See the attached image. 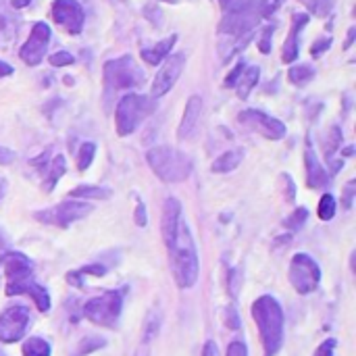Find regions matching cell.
Segmentation results:
<instances>
[{"mask_svg":"<svg viewBox=\"0 0 356 356\" xmlns=\"http://www.w3.org/2000/svg\"><path fill=\"white\" fill-rule=\"evenodd\" d=\"M202 356H221L219 355V348L215 342H207L204 344V350H202Z\"/></svg>","mask_w":356,"mask_h":356,"instance_id":"obj_44","label":"cell"},{"mask_svg":"<svg viewBox=\"0 0 356 356\" xmlns=\"http://www.w3.org/2000/svg\"><path fill=\"white\" fill-rule=\"evenodd\" d=\"M242 161H244V150L242 148H234V150L223 152L219 159H215L213 165H211V171L213 173H229V171L238 169Z\"/></svg>","mask_w":356,"mask_h":356,"instance_id":"obj_23","label":"cell"},{"mask_svg":"<svg viewBox=\"0 0 356 356\" xmlns=\"http://www.w3.org/2000/svg\"><path fill=\"white\" fill-rule=\"evenodd\" d=\"M144 79H146L144 71L129 54L104 63V83L111 90H129L144 83Z\"/></svg>","mask_w":356,"mask_h":356,"instance_id":"obj_6","label":"cell"},{"mask_svg":"<svg viewBox=\"0 0 356 356\" xmlns=\"http://www.w3.org/2000/svg\"><path fill=\"white\" fill-rule=\"evenodd\" d=\"M305 165H307V186L313 188V190L323 188L327 184V173H325L323 165L319 163V159L315 156L311 146L305 152Z\"/></svg>","mask_w":356,"mask_h":356,"instance_id":"obj_20","label":"cell"},{"mask_svg":"<svg viewBox=\"0 0 356 356\" xmlns=\"http://www.w3.org/2000/svg\"><path fill=\"white\" fill-rule=\"evenodd\" d=\"M6 294H8V296L27 294V296H31V298H33L35 307H38L42 313H46V311L50 309V296H48L46 288H44V286H40V284H35V282H33V277H31V280H25V282H21V284L6 286Z\"/></svg>","mask_w":356,"mask_h":356,"instance_id":"obj_18","label":"cell"},{"mask_svg":"<svg viewBox=\"0 0 356 356\" xmlns=\"http://www.w3.org/2000/svg\"><path fill=\"white\" fill-rule=\"evenodd\" d=\"M104 344H106V340H104V338H100V336H88V338H83V340L77 344V353H75V356L90 355V353H94V350L102 348Z\"/></svg>","mask_w":356,"mask_h":356,"instance_id":"obj_30","label":"cell"},{"mask_svg":"<svg viewBox=\"0 0 356 356\" xmlns=\"http://www.w3.org/2000/svg\"><path fill=\"white\" fill-rule=\"evenodd\" d=\"M309 23V15L307 13H296L294 19H292V29H290V35L284 44V50H282V60L284 63H294L298 58V38H300V31L307 27Z\"/></svg>","mask_w":356,"mask_h":356,"instance_id":"obj_19","label":"cell"},{"mask_svg":"<svg viewBox=\"0 0 356 356\" xmlns=\"http://www.w3.org/2000/svg\"><path fill=\"white\" fill-rule=\"evenodd\" d=\"M330 46H332V38H319V40L311 46V54L317 58V56H321L323 52H327Z\"/></svg>","mask_w":356,"mask_h":356,"instance_id":"obj_36","label":"cell"},{"mask_svg":"<svg viewBox=\"0 0 356 356\" xmlns=\"http://www.w3.org/2000/svg\"><path fill=\"white\" fill-rule=\"evenodd\" d=\"M50 159H52V156H50V150H44V154H42V156H38V159H33V161H31V167H33L35 171H42V173H44V171H48V167H46V165H50V163H48Z\"/></svg>","mask_w":356,"mask_h":356,"instance_id":"obj_39","label":"cell"},{"mask_svg":"<svg viewBox=\"0 0 356 356\" xmlns=\"http://www.w3.org/2000/svg\"><path fill=\"white\" fill-rule=\"evenodd\" d=\"M52 19L71 35L81 33L86 23L83 6L77 0H54L52 2Z\"/></svg>","mask_w":356,"mask_h":356,"instance_id":"obj_12","label":"cell"},{"mask_svg":"<svg viewBox=\"0 0 356 356\" xmlns=\"http://www.w3.org/2000/svg\"><path fill=\"white\" fill-rule=\"evenodd\" d=\"M27 4H29V0H13L10 2L13 8H21V6H27Z\"/></svg>","mask_w":356,"mask_h":356,"instance_id":"obj_48","label":"cell"},{"mask_svg":"<svg viewBox=\"0 0 356 356\" xmlns=\"http://www.w3.org/2000/svg\"><path fill=\"white\" fill-rule=\"evenodd\" d=\"M317 215L321 221H332L334 215H336V198L332 194H325L319 202V209H317Z\"/></svg>","mask_w":356,"mask_h":356,"instance_id":"obj_32","label":"cell"},{"mask_svg":"<svg viewBox=\"0 0 356 356\" xmlns=\"http://www.w3.org/2000/svg\"><path fill=\"white\" fill-rule=\"evenodd\" d=\"M252 319L259 327L265 356H275L284 344V311L280 302L265 294L252 305Z\"/></svg>","mask_w":356,"mask_h":356,"instance_id":"obj_2","label":"cell"},{"mask_svg":"<svg viewBox=\"0 0 356 356\" xmlns=\"http://www.w3.org/2000/svg\"><path fill=\"white\" fill-rule=\"evenodd\" d=\"M111 190L108 188H100V186H79L75 190L69 192V198L75 200H104L111 198Z\"/></svg>","mask_w":356,"mask_h":356,"instance_id":"obj_25","label":"cell"},{"mask_svg":"<svg viewBox=\"0 0 356 356\" xmlns=\"http://www.w3.org/2000/svg\"><path fill=\"white\" fill-rule=\"evenodd\" d=\"M307 217H309V211H307V209H296V211L290 215V219L284 221V225L290 227V229H300V227L305 225Z\"/></svg>","mask_w":356,"mask_h":356,"instance_id":"obj_33","label":"cell"},{"mask_svg":"<svg viewBox=\"0 0 356 356\" xmlns=\"http://www.w3.org/2000/svg\"><path fill=\"white\" fill-rule=\"evenodd\" d=\"M23 356H50V344L42 338H29L23 342Z\"/></svg>","mask_w":356,"mask_h":356,"instance_id":"obj_28","label":"cell"},{"mask_svg":"<svg viewBox=\"0 0 356 356\" xmlns=\"http://www.w3.org/2000/svg\"><path fill=\"white\" fill-rule=\"evenodd\" d=\"M186 67V54L184 52H175L169 54L163 63V67L159 69L154 81H152V98H161L165 96L179 79L181 71Z\"/></svg>","mask_w":356,"mask_h":356,"instance_id":"obj_13","label":"cell"},{"mask_svg":"<svg viewBox=\"0 0 356 356\" xmlns=\"http://www.w3.org/2000/svg\"><path fill=\"white\" fill-rule=\"evenodd\" d=\"M259 77H261V69L259 67H244V71H242V75H240V79H238V83H236V90H238V96L242 98V100H246L248 96H250V92L254 90V86L259 83Z\"/></svg>","mask_w":356,"mask_h":356,"instance_id":"obj_24","label":"cell"},{"mask_svg":"<svg viewBox=\"0 0 356 356\" xmlns=\"http://www.w3.org/2000/svg\"><path fill=\"white\" fill-rule=\"evenodd\" d=\"M181 221H184V213H181L179 200L177 198H167L165 207H163V223H161L165 246H171V242L177 236V229H179Z\"/></svg>","mask_w":356,"mask_h":356,"instance_id":"obj_16","label":"cell"},{"mask_svg":"<svg viewBox=\"0 0 356 356\" xmlns=\"http://www.w3.org/2000/svg\"><path fill=\"white\" fill-rule=\"evenodd\" d=\"M315 77V67L313 65H294L288 71V79L294 86H307Z\"/></svg>","mask_w":356,"mask_h":356,"instance_id":"obj_27","label":"cell"},{"mask_svg":"<svg viewBox=\"0 0 356 356\" xmlns=\"http://www.w3.org/2000/svg\"><path fill=\"white\" fill-rule=\"evenodd\" d=\"M146 223H148V219H146V207H144V202L140 200V202L136 204V225L146 227Z\"/></svg>","mask_w":356,"mask_h":356,"instance_id":"obj_42","label":"cell"},{"mask_svg":"<svg viewBox=\"0 0 356 356\" xmlns=\"http://www.w3.org/2000/svg\"><path fill=\"white\" fill-rule=\"evenodd\" d=\"M355 27H350V31H348V40H346V44H344V48H350L353 46V42H355Z\"/></svg>","mask_w":356,"mask_h":356,"instance_id":"obj_47","label":"cell"},{"mask_svg":"<svg viewBox=\"0 0 356 356\" xmlns=\"http://www.w3.org/2000/svg\"><path fill=\"white\" fill-rule=\"evenodd\" d=\"M29 325V311L21 305L8 307L0 313V342L2 344H15L23 340Z\"/></svg>","mask_w":356,"mask_h":356,"instance_id":"obj_10","label":"cell"},{"mask_svg":"<svg viewBox=\"0 0 356 356\" xmlns=\"http://www.w3.org/2000/svg\"><path fill=\"white\" fill-rule=\"evenodd\" d=\"M65 171H67V161H65V156H63V154L52 156V159H50V165H48V175H46V181H44V190L50 192V190L56 186V181L65 175Z\"/></svg>","mask_w":356,"mask_h":356,"instance_id":"obj_26","label":"cell"},{"mask_svg":"<svg viewBox=\"0 0 356 356\" xmlns=\"http://www.w3.org/2000/svg\"><path fill=\"white\" fill-rule=\"evenodd\" d=\"M225 325H227L229 330H240V319H238V313H236L232 307L225 311Z\"/></svg>","mask_w":356,"mask_h":356,"instance_id":"obj_41","label":"cell"},{"mask_svg":"<svg viewBox=\"0 0 356 356\" xmlns=\"http://www.w3.org/2000/svg\"><path fill=\"white\" fill-rule=\"evenodd\" d=\"M288 275H290V284L294 286V290L302 296L315 292L321 284V269H319L317 261L305 252L294 254Z\"/></svg>","mask_w":356,"mask_h":356,"instance_id":"obj_7","label":"cell"},{"mask_svg":"<svg viewBox=\"0 0 356 356\" xmlns=\"http://www.w3.org/2000/svg\"><path fill=\"white\" fill-rule=\"evenodd\" d=\"M263 17L254 10H234L225 13V17L219 23V33L223 38H246L252 35L254 27L259 25Z\"/></svg>","mask_w":356,"mask_h":356,"instance_id":"obj_11","label":"cell"},{"mask_svg":"<svg viewBox=\"0 0 356 356\" xmlns=\"http://www.w3.org/2000/svg\"><path fill=\"white\" fill-rule=\"evenodd\" d=\"M48 60H50L52 67H67V65H73L75 63V56L71 52H67V50H58Z\"/></svg>","mask_w":356,"mask_h":356,"instance_id":"obj_34","label":"cell"},{"mask_svg":"<svg viewBox=\"0 0 356 356\" xmlns=\"http://www.w3.org/2000/svg\"><path fill=\"white\" fill-rule=\"evenodd\" d=\"M244 63H238L236 67H234V71L225 77V88H236V83H238V79H240V75H242V71H244Z\"/></svg>","mask_w":356,"mask_h":356,"instance_id":"obj_37","label":"cell"},{"mask_svg":"<svg viewBox=\"0 0 356 356\" xmlns=\"http://www.w3.org/2000/svg\"><path fill=\"white\" fill-rule=\"evenodd\" d=\"M50 35H52V31H50L48 23H44V21L33 23L27 42L19 50V58L25 65H29V67L40 65L42 58L46 56V50H48V44H50Z\"/></svg>","mask_w":356,"mask_h":356,"instance_id":"obj_9","label":"cell"},{"mask_svg":"<svg viewBox=\"0 0 356 356\" xmlns=\"http://www.w3.org/2000/svg\"><path fill=\"white\" fill-rule=\"evenodd\" d=\"M92 213V204L90 202H81V200H65L56 207L38 211L33 217L40 223L46 225H56V227H69L75 221H81L83 217H88Z\"/></svg>","mask_w":356,"mask_h":356,"instance_id":"obj_8","label":"cell"},{"mask_svg":"<svg viewBox=\"0 0 356 356\" xmlns=\"http://www.w3.org/2000/svg\"><path fill=\"white\" fill-rule=\"evenodd\" d=\"M200 117H202V98L200 96H190L186 102V111L177 129L179 140H192L198 134L200 127Z\"/></svg>","mask_w":356,"mask_h":356,"instance_id":"obj_15","label":"cell"},{"mask_svg":"<svg viewBox=\"0 0 356 356\" xmlns=\"http://www.w3.org/2000/svg\"><path fill=\"white\" fill-rule=\"evenodd\" d=\"M240 121L244 125L257 129L259 134H263L269 140H282L286 136V125L280 119H275L263 111H257V108H248V111L240 113Z\"/></svg>","mask_w":356,"mask_h":356,"instance_id":"obj_14","label":"cell"},{"mask_svg":"<svg viewBox=\"0 0 356 356\" xmlns=\"http://www.w3.org/2000/svg\"><path fill=\"white\" fill-rule=\"evenodd\" d=\"M19 29V19L6 4V0H0V46H8Z\"/></svg>","mask_w":356,"mask_h":356,"instance_id":"obj_21","label":"cell"},{"mask_svg":"<svg viewBox=\"0 0 356 356\" xmlns=\"http://www.w3.org/2000/svg\"><path fill=\"white\" fill-rule=\"evenodd\" d=\"M13 65H8V63H4V60H0V77H8V75H13Z\"/></svg>","mask_w":356,"mask_h":356,"instance_id":"obj_45","label":"cell"},{"mask_svg":"<svg viewBox=\"0 0 356 356\" xmlns=\"http://www.w3.org/2000/svg\"><path fill=\"white\" fill-rule=\"evenodd\" d=\"M138 356H148V353H146V350H142V353H138Z\"/></svg>","mask_w":356,"mask_h":356,"instance_id":"obj_49","label":"cell"},{"mask_svg":"<svg viewBox=\"0 0 356 356\" xmlns=\"http://www.w3.org/2000/svg\"><path fill=\"white\" fill-rule=\"evenodd\" d=\"M353 190H355V181H350L348 188H346V192H344V194H346V200H344L346 207H350V202H353Z\"/></svg>","mask_w":356,"mask_h":356,"instance_id":"obj_46","label":"cell"},{"mask_svg":"<svg viewBox=\"0 0 356 356\" xmlns=\"http://www.w3.org/2000/svg\"><path fill=\"white\" fill-rule=\"evenodd\" d=\"M94 154H96V144H94V142H86V144H81L79 154H77V169H79V171H86V169L92 165Z\"/></svg>","mask_w":356,"mask_h":356,"instance_id":"obj_31","label":"cell"},{"mask_svg":"<svg viewBox=\"0 0 356 356\" xmlns=\"http://www.w3.org/2000/svg\"><path fill=\"white\" fill-rule=\"evenodd\" d=\"M123 309V292L111 290L83 305V317L100 327H115Z\"/></svg>","mask_w":356,"mask_h":356,"instance_id":"obj_5","label":"cell"},{"mask_svg":"<svg viewBox=\"0 0 356 356\" xmlns=\"http://www.w3.org/2000/svg\"><path fill=\"white\" fill-rule=\"evenodd\" d=\"M175 42H177V35L173 33V35L161 40L159 44H154L152 48H144V50L140 52V56H142L148 65H159V63H163V58H167V56L171 54Z\"/></svg>","mask_w":356,"mask_h":356,"instance_id":"obj_22","label":"cell"},{"mask_svg":"<svg viewBox=\"0 0 356 356\" xmlns=\"http://www.w3.org/2000/svg\"><path fill=\"white\" fill-rule=\"evenodd\" d=\"M273 31H275V25H267V27L263 29L261 42H259V48H261L263 54H269V52H271V35H273Z\"/></svg>","mask_w":356,"mask_h":356,"instance_id":"obj_35","label":"cell"},{"mask_svg":"<svg viewBox=\"0 0 356 356\" xmlns=\"http://www.w3.org/2000/svg\"><path fill=\"white\" fill-rule=\"evenodd\" d=\"M2 263H4V273H6V280H8L6 286L21 284L25 280H31V275H33L29 259L23 257L21 252H6L2 257Z\"/></svg>","mask_w":356,"mask_h":356,"instance_id":"obj_17","label":"cell"},{"mask_svg":"<svg viewBox=\"0 0 356 356\" xmlns=\"http://www.w3.org/2000/svg\"><path fill=\"white\" fill-rule=\"evenodd\" d=\"M167 248H169V259H171V273H173L177 288H181V290L192 288L198 280L200 265H198V252L194 246V238H192V232L186 221H181L175 240Z\"/></svg>","mask_w":356,"mask_h":356,"instance_id":"obj_1","label":"cell"},{"mask_svg":"<svg viewBox=\"0 0 356 356\" xmlns=\"http://www.w3.org/2000/svg\"><path fill=\"white\" fill-rule=\"evenodd\" d=\"M154 111V100L150 96H142V94H127L119 100L117 111H115V125H117V134L123 136H131L140 123L150 117Z\"/></svg>","mask_w":356,"mask_h":356,"instance_id":"obj_4","label":"cell"},{"mask_svg":"<svg viewBox=\"0 0 356 356\" xmlns=\"http://www.w3.org/2000/svg\"><path fill=\"white\" fill-rule=\"evenodd\" d=\"M315 356H336V340H325L319 348Z\"/></svg>","mask_w":356,"mask_h":356,"instance_id":"obj_40","label":"cell"},{"mask_svg":"<svg viewBox=\"0 0 356 356\" xmlns=\"http://www.w3.org/2000/svg\"><path fill=\"white\" fill-rule=\"evenodd\" d=\"M165 2H177V0H165Z\"/></svg>","mask_w":356,"mask_h":356,"instance_id":"obj_50","label":"cell"},{"mask_svg":"<svg viewBox=\"0 0 356 356\" xmlns=\"http://www.w3.org/2000/svg\"><path fill=\"white\" fill-rule=\"evenodd\" d=\"M300 2L317 17H327L334 10V4H336V0H300Z\"/></svg>","mask_w":356,"mask_h":356,"instance_id":"obj_29","label":"cell"},{"mask_svg":"<svg viewBox=\"0 0 356 356\" xmlns=\"http://www.w3.org/2000/svg\"><path fill=\"white\" fill-rule=\"evenodd\" d=\"M146 161L150 169L156 173L159 179L165 184H179L186 181L192 173V161L181 150H175L171 146H154L148 150Z\"/></svg>","mask_w":356,"mask_h":356,"instance_id":"obj_3","label":"cell"},{"mask_svg":"<svg viewBox=\"0 0 356 356\" xmlns=\"http://www.w3.org/2000/svg\"><path fill=\"white\" fill-rule=\"evenodd\" d=\"M225 356H248V348H246V344H244V342L236 340V342H232V344L227 346V353H225Z\"/></svg>","mask_w":356,"mask_h":356,"instance_id":"obj_38","label":"cell"},{"mask_svg":"<svg viewBox=\"0 0 356 356\" xmlns=\"http://www.w3.org/2000/svg\"><path fill=\"white\" fill-rule=\"evenodd\" d=\"M15 159H17V154H15L10 148H6V146H0V165H10Z\"/></svg>","mask_w":356,"mask_h":356,"instance_id":"obj_43","label":"cell"}]
</instances>
